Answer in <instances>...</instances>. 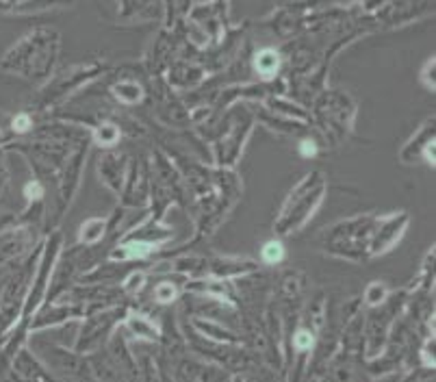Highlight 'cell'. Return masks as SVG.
I'll return each mask as SVG.
<instances>
[{"instance_id": "obj_5", "label": "cell", "mask_w": 436, "mask_h": 382, "mask_svg": "<svg viewBox=\"0 0 436 382\" xmlns=\"http://www.w3.org/2000/svg\"><path fill=\"white\" fill-rule=\"evenodd\" d=\"M382 298H384V287L374 285V287L369 289V304H376V302H380Z\"/></svg>"}, {"instance_id": "obj_4", "label": "cell", "mask_w": 436, "mask_h": 382, "mask_svg": "<svg viewBox=\"0 0 436 382\" xmlns=\"http://www.w3.org/2000/svg\"><path fill=\"white\" fill-rule=\"evenodd\" d=\"M158 300H163V302H170L172 298H174V287H170V285H161L158 287Z\"/></svg>"}, {"instance_id": "obj_2", "label": "cell", "mask_w": 436, "mask_h": 382, "mask_svg": "<svg viewBox=\"0 0 436 382\" xmlns=\"http://www.w3.org/2000/svg\"><path fill=\"white\" fill-rule=\"evenodd\" d=\"M256 63H258L261 67H265V72H267V70H273V67H276V63H278V59H276V57H273V55L267 50L265 55H261V57H258V61H256Z\"/></svg>"}, {"instance_id": "obj_3", "label": "cell", "mask_w": 436, "mask_h": 382, "mask_svg": "<svg viewBox=\"0 0 436 382\" xmlns=\"http://www.w3.org/2000/svg\"><path fill=\"white\" fill-rule=\"evenodd\" d=\"M295 343H298V348H300V350H306V348L312 346V337H310L308 332H300V334L295 337Z\"/></svg>"}, {"instance_id": "obj_1", "label": "cell", "mask_w": 436, "mask_h": 382, "mask_svg": "<svg viewBox=\"0 0 436 382\" xmlns=\"http://www.w3.org/2000/svg\"><path fill=\"white\" fill-rule=\"evenodd\" d=\"M263 256H265V261H269V263H278V261L285 256V250H283V246H280V244L271 241V244H267V246H265Z\"/></svg>"}, {"instance_id": "obj_6", "label": "cell", "mask_w": 436, "mask_h": 382, "mask_svg": "<svg viewBox=\"0 0 436 382\" xmlns=\"http://www.w3.org/2000/svg\"><path fill=\"white\" fill-rule=\"evenodd\" d=\"M13 129H16V131H26V129H28V118H26V116H18V118L13 120Z\"/></svg>"}]
</instances>
